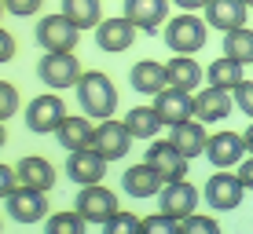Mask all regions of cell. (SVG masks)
<instances>
[{
	"instance_id": "cell-1",
	"label": "cell",
	"mask_w": 253,
	"mask_h": 234,
	"mask_svg": "<svg viewBox=\"0 0 253 234\" xmlns=\"http://www.w3.org/2000/svg\"><path fill=\"white\" fill-rule=\"evenodd\" d=\"M77 102H81V114H88L92 121L114 117L118 110V88L103 70H84L77 81Z\"/></svg>"
},
{
	"instance_id": "cell-2",
	"label": "cell",
	"mask_w": 253,
	"mask_h": 234,
	"mask_svg": "<svg viewBox=\"0 0 253 234\" xmlns=\"http://www.w3.org/2000/svg\"><path fill=\"white\" fill-rule=\"evenodd\" d=\"M206 37H209V22L198 19L195 11H180L172 19H165V26H162V40L172 55H195V51H202Z\"/></svg>"
},
{
	"instance_id": "cell-3",
	"label": "cell",
	"mask_w": 253,
	"mask_h": 234,
	"mask_svg": "<svg viewBox=\"0 0 253 234\" xmlns=\"http://www.w3.org/2000/svg\"><path fill=\"white\" fill-rule=\"evenodd\" d=\"M81 63H77L74 51H44L37 63V77L41 84H48L51 92H63V88H77L81 81Z\"/></svg>"
},
{
	"instance_id": "cell-4",
	"label": "cell",
	"mask_w": 253,
	"mask_h": 234,
	"mask_svg": "<svg viewBox=\"0 0 253 234\" xmlns=\"http://www.w3.org/2000/svg\"><path fill=\"white\" fill-rule=\"evenodd\" d=\"M26 128H30L33 135H51L59 125H63V117H66V102H63V95L59 92H44V95H33L30 102H26Z\"/></svg>"
},
{
	"instance_id": "cell-5",
	"label": "cell",
	"mask_w": 253,
	"mask_h": 234,
	"mask_svg": "<svg viewBox=\"0 0 253 234\" xmlns=\"http://www.w3.org/2000/svg\"><path fill=\"white\" fill-rule=\"evenodd\" d=\"M33 37L44 51H74L81 40V26H74L63 11L59 15H41L33 26Z\"/></svg>"
},
{
	"instance_id": "cell-6",
	"label": "cell",
	"mask_w": 253,
	"mask_h": 234,
	"mask_svg": "<svg viewBox=\"0 0 253 234\" xmlns=\"http://www.w3.org/2000/svg\"><path fill=\"white\" fill-rule=\"evenodd\" d=\"M4 205H7V216H11L15 223H22V227L48 220V190H33V187L19 183L4 198Z\"/></svg>"
},
{
	"instance_id": "cell-7",
	"label": "cell",
	"mask_w": 253,
	"mask_h": 234,
	"mask_svg": "<svg viewBox=\"0 0 253 234\" xmlns=\"http://www.w3.org/2000/svg\"><path fill=\"white\" fill-rule=\"evenodd\" d=\"M132 132H128L125 121H114V117H103L99 125L92 128V146L103 154L107 161H121L128 150H132Z\"/></svg>"
},
{
	"instance_id": "cell-8",
	"label": "cell",
	"mask_w": 253,
	"mask_h": 234,
	"mask_svg": "<svg viewBox=\"0 0 253 234\" xmlns=\"http://www.w3.org/2000/svg\"><path fill=\"white\" fill-rule=\"evenodd\" d=\"M77 212L84 216L88 223H95V227H103V223L110 220V216L118 212V194L110 187L103 183H88V187H77Z\"/></svg>"
},
{
	"instance_id": "cell-9",
	"label": "cell",
	"mask_w": 253,
	"mask_h": 234,
	"mask_svg": "<svg viewBox=\"0 0 253 234\" xmlns=\"http://www.w3.org/2000/svg\"><path fill=\"white\" fill-rule=\"evenodd\" d=\"M202 194L216 212H235L242 205V198H246V187H242L239 172H213V176L206 179Z\"/></svg>"
},
{
	"instance_id": "cell-10",
	"label": "cell",
	"mask_w": 253,
	"mask_h": 234,
	"mask_svg": "<svg viewBox=\"0 0 253 234\" xmlns=\"http://www.w3.org/2000/svg\"><path fill=\"white\" fill-rule=\"evenodd\" d=\"M107 158H103L95 146H77V150H66V176L74 179L77 187H88V183H103L107 176Z\"/></svg>"
},
{
	"instance_id": "cell-11",
	"label": "cell",
	"mask_w": 253,
	"mask_h": 234,
	"mask_svg": "<svg viewBox=\"0 0 253 234\" xmlns=\"http://www.w3.org/2000/svg\"><path fill=\"white\" fill-rule=\"evenodd\" d=\"M136 22L125 19V15H110V19H103L95 26V44L99 51H107V55H121V51H128L136 44Z\"/></svg>"
},
{
	"instance_id": "cell-12",
	"label": "cell",
	"mask_w": 253,
	"mask_h": 234,
	"mask_svg": "<svg viewBox=\"0 0 253 234\" xmlns=\"http://www.w3.org/2000/svg\"><path fill=\"white\" fill-rule=\"evenodd\" d=\"M246 139L242 132H213L206 143V161L213 168H239V161L246 158Z\"/></svg>"
},
{
	"instance_id": "cell-13",
	"label": "cell",
	"mask_w": 253,
	"mask_h": 234,
	"mask_svg": "<svg viewBox=\"0 0 253 234\" xmlns=\"http://www.w3.org/2000/svg\"><path fill=\"white\" fill-rule=\"evenodd\" d=\"M154 110H158L165 128L180 125V121L195 117V92H184V88H176V84H169V88H162L154 95Z\"/></svg>"
},
{
	"instance_id": "cell-14",
	"label": "cell",
	"mask_w": 253,
	"mask_h": 234,
	"mask_svg": "<svg viewBox=\"0 0 253 234\" xmlns=\"http://www.w3.org/2000/svg\"><path fill=\"white\" fill-rule=\"evenodd\" d=\"M162 187H165V179L151 161L128 165V168L121 172V190H125L128 198H139V201H143V198H158Z\"/></svg>"
},
{
	"instance_id": "cell-15",
	"label": "cell",
	"mask_w": 253,
	"mask_h": 234,
	"mask_svg": "<svg viewBox=\"0 0 253 234\" xmlns=\"http://www.w3.org/2000/svg\"><path fill=\"white\" fill-rule=\"evenodd\" d=\"M169 143L176 146L187 161H191V158H202V154H206V143H209L206 121L187 117V121H180V125H169Z\"/></svg>"
},
{
	"instance_id": "cell-16",
	"label": "cell",
	"mask_w": 253,
	"mask_h": 234,
	"mask_svg": "<svg viewBox=\"0 0 253 234\" xmlns=\"http://www.w3.org/2000/svg\"><path fill=\"white\" fill-rule=\"evenodd\" d=\"M158 205L169 216H176V220H184V216H191L198 209V187L195 183H187V176L184 179H172V183H165L158 190Z\"/></svg>"
},
{
	"instance_id": "cell-17",
	"label": "cell",
	"mask_w": 253,
	"mask_h": 234,
	"mask_svg": "<svg viewBox=\"0 0 253 234\" xmlns=\"http://www.w3.org/2000/svg\"><path fill=\"white\" fill-rule=\"evenodd\" d=\"M231 102L235 95L228 88H216V84H206V88L195 92V117L206 121V125H213V121H224L231 114Z\"/></svg>"
},
{
	"instance_id": "cell-18",
	"label": "cell",
	"mask_w": 253,
	"mask_h": 234,
	"mask_svg": "<svg viewBox=\"0 0 253 234\" xmlns=\"http://www.w3.org/2000/svg\"><path fill=\"white\" fill-rule=\"evenodd\" d=\"M202 15H206L209 30L228 33V30H235V26H246L250 7H246V0H206Z\"/></svg>"
},
{
	"instance_id": "cell-19",
	"label": "cell",
	"mask_w": 253,
	"mask_h": 234,
	"mask_svg": "<svg viewBox=\"0 0 253 234\" xmlns=\"http://www.w3.org/2000/svg\"><path fill=\"white\" fill-rule=\"evenodd\" d=\"M15 176H19L22 187H33V190H51L55 187V165L41 154H22L19 165H15Z\"/></svg>"
},
{
	"instance_id": "cell-20",
	"label": "cell",
	"mask_w": 253,
	"mask_h": 234,
	"mask_svg": "<svg viewBox=\"0 0 253 234\" xmlns=\"http://www.w3.org/2000/svg\"><path fill=\"white\" fill-rule=\"evenodd\" d=\"M125 19H132L143 33H158L169 19V0H125Z\"/></svg>"
},
{
	"instance_id": "cell-21",
	"label": "cell",
	"mask_w": 253,
	"mask_h": 234,
	"mask_svg": "<svg viewBox=\"0 0 253 234\" xmlns=\"http://www.w3.org/2000/svg\"><path fill=\"white\" fill-rule=\"evenodd\" d=\"M147 161H151L154 168L162 172L165 183H172V179H184V176H187V158H184V154H180L169 139L151 143V150H147Z\"/></svg>"
},
{
	"instance_id": "cell-22",
	"label": "cell",
	"mask_w": 253,
	"mask_h": 234,
	"mask_svg": "<svg viewBox=\"0 0 253 234\" xmlns=\"http://www.w3.org/2000/svg\"><path fill=\"white\" fill-rule=\"evenodd\" d=\"M128 84L139 95H158L162 88H169V66L154 63V59H143V63H136L128 70Z\"/></svg>"
},
{
	"instance_id": "cell-23",
	"label": "cell",
	"mask_w": 253,
	"mask_h": 234,
	"mask_svg": "<svg viewBox=\"0 0 253 234\" xmlns=\"http://www.w3.org/2000/svg\"><path fill=\"white\" fill-rule=\"evenodd\" d=\"M92 117L88 114H66L63 117V125L55 128V139H59V146L63 150H77V146H92Z\"/></svg>"
},
{
	"instance_id": "cell-24",
	"label": "cell",
	"mask_w": 253,
	"mask_h": 234,
	"mask_svg": "<svg viewBox=\"0 0 253 234\" xmlns=\"http://www.w3.org/2000/svg\"><path fill=\"white\" fill-rule=\"evenodd\" d=\"M165 66H169V84H176V88H184V92L202 88V66H198L195 55H172Z\"/></svg>"
},
{
	"instance_id": "cell-25",
	"label": "cell",
	"mask_w": 253,
	"mask_h": 234,
	"mask_svg": "<svg viewBox=\"0 0 253 234\" xmlns=\"http://www.w3.org/2000/svg\"><path fill=\"white\" fill-rule=\"evenodd\" d=\"M125 125H128V132H132V139H154V135L165 128L158 110H154V102L151 106H132L125 114Z\"/></svg>"
},
{
	"instance_id": "cell-26",
	"label": "cell",
	"mask_w": 253,
	"mask_h": 234,
	"mask_svg": "<svg viewBox=\"0 0 253 234\" xmlns=\"http://www.w3.org/2000/svg\"><path fill=\"white\" fill-rule=\"evenodd\" d=\"M242 63L239 59H231V55H220V59H213V63L206 66V81L209 84H216V88H228V92H235V84L242 81Z\"/></svg>"
},
{
	"instance_id": "cell-27",
	"label": "cell",
	"mask_w": 253,
	"mask_h": 234,
	"mask_svg": "<svg viewBox=\"0 0 253 234\" xmlns=\"http://www.w3.org/2000/svg\"><path fill=\"white\" fill-rule=\"evenodd\" d=\"M63 15L81 30H95L103 22V0H63Z\"/></svg>"
},
{
	"instance_id": "cell-28",
	"label": "cell",
	"mask_w": 253,
	"mask_h": 234,
	"mask_svg": "<svg viewBox=\"0 0 253 234\" xmlns=\"http://www.w3.org/2000/svg\"><path fill=\"white\" fill-rule=\"evenodd\" d=\"M224 55L239 59L242 66L253 63V30L250 26H235V30L224 33Z\"/></svg>"
},
{
	"instance_id": "cell-29",
	"label": "cell",
	"mask_w": 253,
	"mask_h": 234,
	"mask_svg": "<svg viewBox=\"0 0 253 234\" xmlns=\"http://www.w3.org/2000/svg\"><path fill=\"white\" fill-rule=\"evenodd\" d=\"M84 216L77 212V209H66V212H51L48 220H44V227L51 234H77V231H84Z\"/></svg>"
},
{
	"instance_id": "cell-30",
	"label": "cell",
	"mask_w": 253,
	"mask_h": 234,
	"mask_svg": "<svg viewBox=\"0 0 253 234\" xmlns=\"http://www.w3.org/2000/svg\"><path fill=\"white\" fill-rule=\"evenodd\" d=\"M22 106V95L11 81H0V121H11Z\"/></svg>"
},
{
	"instance_id": "cell-31",
	"label": "cell",
	"mask_w": 253,
	"mask_h": 234,
	"mask_svg": "<svg viewBox=\"0 0 253 234\" xmlns=\"http://www.w3.org/2000/svg\"><path fill=\"white\" fill-rule=\"evenodd\" d=\"M110 234H132V231H143V220H139L136 212H125V209H118L114 216H110L107 223H103Z\"/></svg>"
},
{
	"instance_id": "cell-32",
	"label": "cell",
	"mask_w": 253,
	"mask_h": 234,
	"mask_svg": "<svg viewBox=\"0 0 253 234\" xmlns=\"http://www.w3.org/2000/svg\"><path fill=\"white\" fill-rule=\"evenodd\" d=\"M143 231H151V234H180V220L169 216L165 209H158L154 216H143Z\"/></svg>"
},
{
	"instance_id": "cell-33",
	"label": "cell",
	"mask_w": 253,
	"mask_h": 234,
	"mask_svg": "<svg viewBox=\"0 0 253 234\" xmlns=\"http://www.w3.org/2000/svg\"><path fill=\"white\" fill-rule=\"evenodd\" d=\"M220 231V223L213 220V216H198V212H191L180 220V234H216Z\"/></svg>"
},
{
	"instance_id": "cell-34",
	"label": "cell",
	"mask_w": 253,
	"mask_h": 234,
	"mask_svg": "<svg viewBox=\"0 0 253 234\" xmlns=\"http://www.w3.org/2000/svg\"><path fill=\"white\" fill-rule=\"evenodd\" d=\"M7 15H15V19H33V15H41V7H44V0H4Z\"/></svg>"
},
{
	"instance_id": "cell-35",
	"label": "cell",
	"mask_w": 253,
	"mask_h": 234,
	"mask_svg": "<svg viewBox=\"0 0 253 234\" xmlns=\"http://www.w3.org/2000/svg\"><path fill=\"white\" fill-rule=\"evenodd\" d=\"M231 95H235V106H239L242 114L253 121V81H246V77H242V81L235 84V92H231Z\"/></svg>"
},
{
	"instance_id": "cell-36",
	"label": "cell",
	"mask_w": 253,
	"mask_h": 234,
	"mask_svg": "<svg viewBox=\"0 0 253 234\" xmlns=\"http://www.w3.org/2000/svg\"><path fill=\"white\" fill-rule=\"evenodd\" d=\"M15 51H19V40H15V33L0 26V63H11Z\"/></svg>"
},
{
	"instance_id": "cell-37",
	"label": "cell",
	"mask_w": 253,
	"mask_h": 234,
	"mask_svg": "<svg viewBox=\"0 0 253 234\" xmlns=\"http://www.w3.org/2000/svg\"><path fill=\"white\" fill-rule=\"evenodd\" d=\"M19 187V176H15V168L11 165H0V201H4L11 190Z\"/></svg>"
},
{
	"instance_id": "cell-38",
	"label": "cell",
	"mask_w": 253,
	"mask_h": 234,
	"mask_svg": "<svg viewBox=\"0 0 253 234\" xmlns=\"http://www.w3.org/2000/svg\"><path fill=\"white\" fill-rule=\"evenodd\" d=\"M239 179H242V187H246V190H253V154L239 161Z\"/></svg>"
},
{
	"instance_id": "cell-39",
	"label": "cell",
	"mask_w": 253,
	"mask_h": 234,
	"mask_svg": "<svg viewBox=\"0 0 253 234\" xmlns=\"http://www.w3.org/2000/svg\"><path fill=\"white\" fill-rule=\"evenodd\" d=\"M172 4H176L180 11H202V7H206V0H172Z\"/></svg>"
},
{
	"instance_id": "cell-40",
	"label": "cell",
	"mask_w": 253,
	"mask_h": 234,
	"mask_svg": "<svg viewBox=\"0 0 253 234\" xmlns=\"http://www.w3.org/2000/svg\"><path fill=\"white\" fill-rule=\"evenodd\" d=\"M242 139H246V150L253 154V121H250V128H246V132H242Z\"/></svg>"
},
{
	"instance_id": "cell-41",
	"label": "cell",
	"mask_w": 253,
	"mask_h": 234,
	"mask_svg": "<svg viewBox=\"0 0 253 234\" xmlns=\"http://www.w3.org/2000/svg\"><path fill=\"white\" fill-rule=\"evenodd\" d=\"M0 146H7V128H4V121H0Z\"/></svg>"
},
{
	"instance_id": "cell-42",
	"label": "cell",
	"mask_w": 253,
	"mask_h": 234,
	"mask_svg": "<svg viewBox=\"0 0 253 234\" xmlns=\"http://www.w3.org/2000/svg\"><path fill=\"white\" fill-rule=\"evenodd\" d=\"M4 11H7V7H4V0H0V19H4Z\"/></svg>"
},
{
	"instance_id": "cell-43",
	"label": "cell",
	"mask_w": 253,
	"mask_h": 234,
	"mask_svg": "<svg viewBox=\"0 0 253 234\" xmlns=\"http://www.w3.org/2000/svg\"><path fill=\"white\" fill-rule=\"evenodd\" d=\"M246 7H253V0H246Z\"/></svg>"
},
{
	"instance_id": "cell-44",
	"label": "cell",
	"mask_w": 253,
	"mask_h": 234,
	"mask_svg": "<svg viewBox=\"0 0 253 234\" xmlns=\"http://www.w3.org/2000/svg\"><path fill=\"white\" fill-rule=\"evenodd\" d=\"M0 227H4V223H0Z\"/></svg>"
}]
</instances>
